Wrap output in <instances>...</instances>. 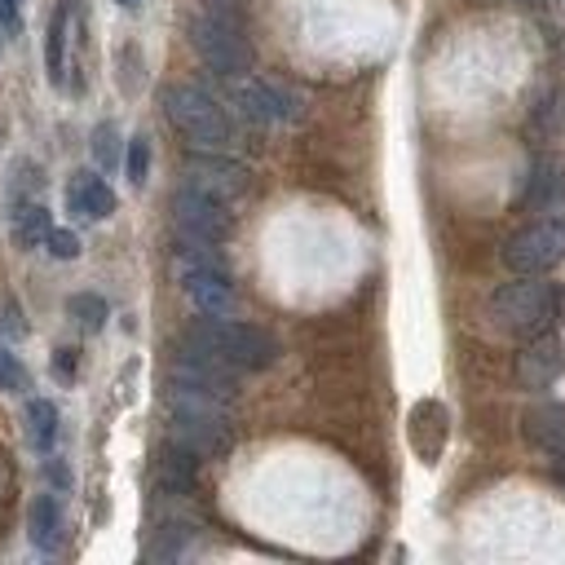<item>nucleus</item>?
I'll return each mask as SVG.
<instances>
[{"label": "nucleus", "instance_id": "obj_6", "mask_svg": "<svg viewBox=\"0 0 565 565\" xmlns=\"http://www.w3.org/2000/svg\"><path fill=\"white\" fill-rule=\"evenodd\" d=\"M561 252H565V226L561 222H535L504 243V265L513 274H543L561 261Z\"/></svg>", "mask_w": 565, "mask_h": 565}, {"label": "nucleus", "instance_id": "obj_11", "mask_svg": "<svg viewBox=\"0 0 565 565\" xmlns=\"http://www.w3.org/2000/svg\"><path fill=\"white\" fill-rule=\"evenodd\" d=\"M66 208L76 212V217H89V222H102L115 212V194L111 186L98 177V173H76L66 186Z\"/></svg>", "mask_w": 565, "mask_h": 565}, {"label": "nucleus", "instance_id": "obj_2", "mask_svg": "<svg viewBox=\"0 0 565 565\" xmlns=\"http://www.w3.org/2000/svg\"><path fill=\"white\" fill-rule=\"evenodd\" d=\"M561 301H565V292L556 288V282H535V274H517L513 282H504V288L494 292L490 314L504 331L530 340V336H543L556 323Z\"/></svg>", "mask_w": 565, "mask_h": 565}, {"label": "nucleus", "instance_id": "obj_10", "mask_svg": "<svg viewBox=\"0 0 565 565\" xmlns=\"http://www.w3.org/2000/svg\"><path fill=\"white\" fill-rule=\"evenodd\" d=\"M565 372V344L543 331V336H530V344L517 353V380L526 389H552Z\"/></svg>", "mask_w": 565, "mask_h": 565}, {"label": "nucleus", "instance_id": "obj_13", "mask_svg": "<svg viewBox=\"0 0 565 565\" xmlns=\"http://www.w3.org/2000/svg\"><path fill=\"white\" fill-rule=\"evenodd\" d=\"M194 473H199V455L186 451L181 442L164 447L160 460H155V481H160V490H168V494H190V490H194Z\"/></svg>", "mask_w": 565, "mask_h": 565}, {"label": "nucleus", "instance_id": "obj_20", "mask_svg": "<svg viewBox=\"0 0 565 565\" xmlns=\"http://www.w3.org/2000/svg\"><path fill=\"white\" fill-rule=\"evenodd\" d=\"M62 49H66V5L53 14V23H49V76L53 80H62Z\"/></svg>", "mask_w": 565, "mask_h": 565}, {"label": "nucleus", "instance_id": "obj_28", "mask_svg": "<svg viewBox=\"0 0 565 565\" xmlns=\"http://www.w3.org/2000/svg\"><path fill=\"white\" fill-rule=\"evenodd\" d=\"M120 5H141V0H120Z\"/></svg>", "mask_w": 565, "mask_h": 565}, {"label": "nucleus", "instance_id": "obj_25", "mask_svg": "<svg viewBox=\"0 0 565 565\" xmlns=\"http://www.w3.org/2000/svg\"><path fill=\"white\" fill-rule=\"evenodd\" d=\"M23 27V18H18V0H0V32H18Z\"/></svg>", "mask_w": 565, "mask_h": 565}, {"label": "nucleus", "instance_id": "obj_17", "mask_svg": "<svg viewBox=\"0 0 565 565\" xmlns=\"http://www.w3.org/2000/svg\"><path fill=\"white\" fill-rule=\"evenodd\" d=\"M27 438H32L36 451L53 447V438H58V406L53 402H45V398L27 402Z\"/></svg>", "mask_w": 565, "mask_h": 565}, {"label": "nucleus", "instance_id": "obj_9", "mask_svg": "<svg viewBox=\"0 0 565 565\" xmlns=\"http://www.w3.org/2000/svg\"><path fill=\"white\" fill-rule=\"evenodd\" d=\"M186 186L230 203L248 190V168L235 164V160H222V155H190L186 160Z\"/></svg>", "mask_w": 565, "mask_h": 565}, {"label": "nucleus", "instance_id": "obj_18", "mask_svg": "<svg viewBox=\"0 0 565 565\" xmlns=\"http://www.w3.org/2000/svg\"><path fill=\"white\" fill-rule=\"evenodd\" d=\"M66 310H71V318H80L85 331H98V327L106 323V301H102V297H89V292H85V297H71Z\"/></svg>", "mask_w": 565, "mask_h": 565}, {"label": "nucleus", "instance_id": "obj_23", "mask_svg": "<svg viewBox=\"0 0 565 565\" xmlns=\"http://www.w3.org/2000/svg\"><path fill=\"white\" fill-rule=\"evenodd\" d=\"M45 248H49V252H53L58 261H76V256H80V239L71 235V230H49Z\"/></svg>", "mask_w": 565, "mask_h": 565}, {"label": "nucleus", "instance_id": "obj_22", "mask_svg": "<svg viewBox=\"0 0 565 565\" xmlns=\"http://www.w3.org/2000/svg\"><path fill=\"white\" fill-rule=\"evenodd\" d=\"M147 173H151V141L147 137H133L128 141V181L141 186V181H147Z\"/></svg>", "mask_w": 565, "mask_h": 565}, {"label": "nucleus", "instance_id": "obj_4", "mask_svg": "<svg viewBox=\"0 0 565 565\" xmlns=\"http://www.w3.org/2000/svg\"><path fill=\"white\" fill-rule=\"evenodd\" d=\"M190 40L199 49V58L217 71V76H248L252 66V49L239 36V27L226 14H199L190 27Z\"/></svg>", "mask_w": 565, "mask_h": 565}, {"label": "nucleus", "instance_id": "obj_5", "mask_svg": "<svg viewBox=\"0 0 565 565\" xmlns=\"http://www.w3.org/2000/svg\"><path fill=\"white\" fill-rule=\"evenodd\" d=\"M168 385H181V389H194V393H208V398H222V402H235V367L217 363L212 353H203L190 340L177 349V359L168 367Z\"/></svg>", "mask_w": 565, "mask_h": 565}, {"label": "nucleus", "instance_id": "obj_19", "mask_svg": "<svg viewBox=\"0 0 565 565\" xmlns=\"http://www.w3.org/2000/svg\"><path fill=\"white\" fill-rule=\"evenodd\" d=\"M530 203H539V208H561L565 203V177L552 168H539V177H535V194H530Z\"/></svg>", "mask_w": 565, "mask_h": 565}, {"label": "nucleus", "instance_id": "obj_8", "mask_svg": "<svg viewBox=\"0 0 565 565\" xmlns=\"http://www.w3.org/2000/svg\"><path fill=\"white\" fill-rule=\"evenodd\" d=\"M181 288L199 314L226 318L235 310V288H230V274L222 261H181Z\"/></svg>", "mask_w": 565, "mask_h": 565}, {"label": "nucleus", "instance_id": "obj_16", "mask_svg": "<svg viewBox=\"0 0 565 565\" xmlns=\"http://www.w3.org/2000/svg\"><path fill=\"white\" fill-rule=\"evenodd\" d=\"M10 217H14V239H18L23 248L45 243V239H49V230H53V226H49V208H45V203H36V199H32V203H23V208H14Z\"/></svg>", "mask_w": 565, "mask_h": 565}, {"label": "nucleus", "instance_id": "obj_26", "mask_svg": "<svg viewBox=\"0 0 565 565\" xmlns=\"http://www.w3.org/2000/svg\"><path fill=\"white\" fill-rule=\"evenodd\" d=\"M53 376H58V380H71V376H76V349H58Z\"/></svg>", "mask_w": 565, "mask_h": 565}, {"label": "nucleus", "instance_id": "obj_3", "mask_svg": "<svg viewBox=\"0 0 565 565\" xmlns=\"http://www.w3.org/2000/svg\"><path fill=\"white\" fill-rule=\"evenodd\" d=\"M164 111H168V120L194 141L199 151H226V147H230L235 128H230L226 111L212 102L203 89H194V85H173V89H164Z\"/></svg>", "mask_w": 565, "mask_h": 565}, {"label": "nucleus", "instance_id": "obj_27", "mask_svg": "<svg viewBox=\"0 0 565 565\" xmlns=\"http://www.w3.org/2000/svg\"><path fill=\"white\" fill-rule=\"evenodd\" d=\"M5 327H10V336H23V323H18V310H14V305H5Z\"/></svg>", "mask_w": 565, "mask_h": 565}, {"label": "nucleus", "instance_id": "obj_7", "mask_svg": "<svg viewBox=\"0 0 565 565\" xmlns=\"http://www.w3.org/2000/svg\"><path fill=\"white\" fill-rule=\"evenodd\" d=\"M173 222L186 239H203V243H222L230 235V212L222 199H212L194 186H186L177 199H173Z\"/></svg>", "mask_w": 565, "mask_h": 565}, {"label": "nucleus", "instance_id": "obj_24", "mask_svg": "<svg viewBox=\"0 0 565 565\" xmlns=\"http://www.w3.org/2000/svg\"><path fill=\"white\" fill-rule=\"evenodd\" d=\"M93 155H98V164H102V168H111V164H115V155H120V151H115V128H111V124H102V128L93 133Z\"/></svg>", "mask_w": 565, "mask_h": 565}, {"label": "nucleus", "instance_id": "obj_14", "mask_svg": "<svg viewBox=\"0 0 565 565\" xmlns=\"http://www.w3.org/2000/svg\"><path fill=\"white\" fill-rule=\"evenodd\" d=\"M239 106L248 120L256 124H274V120H292V98L274 89V85H239Z\"/></svg>", "mask_w": 565, "mask_h": 565}, {"label": "nucleus", "instance_id": "obj_1", "mask_svg": "<svg viewBox=\"0 0 565 565\" xmlns=\"http://www.w3.org/2000/svg\"><path fill=\"white\" fill-rule=\"evenodd\" d=\"M190 344H199L203 353H212L217 363L235 367V372H265L274 359H278V344L261 331V327H248V323H230V318H199L190 331H186Z\"/></svg>", "mask_w": 565, "mask_h": 565}, {"label": "nucleus", "instance_id": "obj_21", "mask_svg": "<svg viewBox=\"0 0 565 565\" xmlns=\"http://www.w3.org/2000/svg\"><path fill=\"white\" fill-rule=\"evenodd\" d=\"M0 389H5V393H27V372H23V363L14 359L5 344H0Z\"/></svg>", "mask_w": 565, "mask_h": 565}, {"label": "nucleus", "instance_id": "obj_15", "mask_svg": "<svg viewBox=\"0 0 565 565\" xmlns=\"http://www.w3.org/2000/svg\"><path fill=\"white\" fill-rule=\"evenodd\" d=\"M27 526H32V543H36L40 552H53V548H58V539H62V513H58V504L49 500V494H40V500L32 504Z\"/></svg>", "mask_w": 565, "mask_h": 565}, {"label": "nucleus", "instance_id": "obj_12", "mask_svg": "<svg viewBox=\"0 0 565 565\" xmlns=\"http://www.w3.org/2000/svg\"><path fill=\"white\" fill-rule=\"evenodd\" d=\"M526 438L552 455V460H565V406L561 402H548V406H535L526 415Z\"/></svg>", "mask_w": 565, "mask_h": 565}]
</instances>
